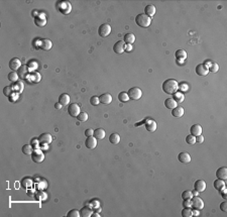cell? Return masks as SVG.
<instances>
[{
	"label": "cell",
	"mask_w": 227,
	"mask_h": 217,
	"mask_svg": "<svg viewBox=\"0 0 227 217\" xmlns=\"http://www.w3.org/2000/svg\"><path fill=\"white\" fill-rule=\"evenodd\" d=\"M111 30H112L111 26L108 23H103V24H101L100 26H99L98 34L102 37H106L111 34Z\"/></svg>",
	"instance_id": "obj_5"
},
{
	"label": "cell",
	"mask_w": 227,
	"mask_h": 217,
	"mask_svg": "<svg viewBox=\"0 0 227 217\" xmlns=\"http://www.w3.org/2000/svg\"><path fill=\"white\" fill-rule=\"evenodd\" d=\"M191 134L194 135V136H198V135H201L203 132V128L200 124H194V125L191 126L190 129Z\"/></svg>",
	"instance_id": "obj_18"
},
{
	"label": "cell",
	"mask_w": 227,
	"mask_h": 217,
	"mask_svg": "<svg viewBox=\"0 0 227 217\" xmlns=\"http://www.w3.org/2000/svg\"><path fill=\"white\" fill-rule=\"evenodd\" d=\"M113 51L114 53L120 55V54H122L125 51V43H124L123 40H118V42L113 45Z\"/></svg>",
	"instance_id": "obj_12"
},
{
	"label": "cell",
	"mask_w": 227,
	"mask_h": 217,
	"mask_svg": "<svg viewBox=\"0 0 227 217\" xmlns=\"http://www.w3.org/2000/svg\"><path fill=\"white\" fill-rule=\"evenodd\" d=\"M186 141H187L188 144H196V136H194V135L192 134H189L187 135V137H186Z\"/></svg>",
	"instance_id": "obj_42"
},
{
	"label": "cell",
	"mask_w": 227,
	"mask_h": 217,
	"mask_svg": "<svg viewBox=\"0 0 227 217\" xmlns=\"http://www.w3.org/2000/svg\"><path fill=\"white\" fill-rule=\"evenodd\" d=\"M220 209L221 211H223V212H227V202H222L220 204Z\"/></svg>",
	"instance_id": "obj_48"
},
{
	"label": "cell",
	"mask_w": 227,
	"mask_h": 217,
	"mask_svg": "<svg viewBox=\"0 0 227 217\" xmlns=\"http://www.w3.org/2000/svg\"><path fill=\"white\" fill-rule=\"evenodd\" d=\"M97 144H98V140H97L94 136H89L87 137L85 141V145L88 150H95Z\"/></svg>",
	"instance_id": "obj_10"
},
{
	"label": "cell",
	"mask_w": 227,
	"mask_h": 217,
	"mask_svg": "<svg viewBox=\"0 0 227 217\" xmlns=\"http://www.w3.org/2000/svg\"><path fill=\"white\" fill-rule=\"evenodd\" d=\"M194 189L197 192H204L206 190V182L204 180H197L194 184Z\"/></svg>",
	"instance_id": "obj_14"
},
{
	"label": "cell",
	"mask_w": 227,
	"mask_h": 217,
	"mask_svg": "<svg viewBox=\"0 0 227 217\" xmlns=\"http://www.w3.org/2000/svg\"><path fill=\"white\" fill-rule=\"evenodd\" d=\"M178 160H179L181 163H183V164H189V163L191 162V155L186 152H180V154L178 155Z\"/></svg>",
	"instance_id": "obj_17"
},
{
	"label": "cell",
	"mask_w": 227,
	"mask_h": 217,
	"mask_svg": "<svg viewBox=\"0 0 227 217\" xmlns=\"http://www.w3.org/2000/svg\"><path fill=\"white\" fill-rule=\"evenodd\" d=\"M198 193H199V192H197V191H196V190H195V191H194V192H192V194H193V196H197V195H198Z\"/></svg>",
	"instance_id": "obj_54"
},
{
	"label": "cell",
	"mask_w": 227,
	"mask_h": 217,
	"mask_svg": "<svg viewBox=\"0 0 227 217\" xmlns=\"http://www.w3.org/2000/svg\"><path fill=\"white\" fill-rule=\"evenodd\" d=\"M88 114L86 113V112H84V111H82V112H80V114L77 116V119L79 121H81V122H85V121H87L88 120Z\"/></svg>",
	"instance_id": "obj_38"
},
{
	"label": "cell",
	"mask_w": 227,
	"mask_h": 217,
	"mask_svg": "<svg viewBox=\"0 0 227 217\" xmlns=\"http://www.w3.org/2000/svg\"><path fill=\"white\" fill-rule=\"evenodd\" d=\"M93 134H94V130L92 129V128H88V129L85 130V135H86L87 137H89V136H93Z\"/></svg>",
	"instance_id": "obj_46"
},
{
	"label": "cell",
	"mask_w": 227,
	"mask_h": 217,
	"mask_svg": "<svg viewBox=\"0 0 227 217\" xmlns=\"http://www.w3.org/2000/svg\"><path fill=\"white\" fill-rule=\"evenodd\" d=\"M105 135H106V132H105V130H104L103 128H97V129L94 130L93 136L95 137L97 140L103 139L104 137H105Z\"/></svg>",
	"instance_id": "obj_23"
},
{
	"label": "cell",
	"mask_w": 227,
	"mask_h": 217,
	"mask_svg": "<svg viewBox=\"0 0 227 217\" xmlns=\"http://www.w3.org/2000/svg\"><path fill=\"white\" fill-rule=\"evenodd\" d=\"M34 149L31 147L30 144H24L23 147H22V152H23L24 155H31L32 152H34Z\"/></svg>",
	"instance_id": "obj_34"
},
{
	"label": "cell",
	"mask_w": 227,
	"mask_h": 217,
	"mask_svg": "<svg viewBox=\"0 0 227 217\" xmlns=\"http://www.w3.org/2000/svg\"><path fill=\"white\" fill-rule=\"evenodd\" d=\"M39 141L40 144H48L53 141V136L48 132H45V133H42L39 137Z\"/></svg>",
	"instance_id": "obj_11"
},
{
	"label": "cell",
	"mask_w": 227,
	"mask_h": 217,
	"mask_svg": "<svg viewBox=\"0 0 227 217\" xmlns=\"http://www.w3.org/2000/svg\"><path fill=\"white\" fill-rule=\"evenodd\" d=\"M57 9L64 15H68L72 11V5L69 1H59L57 3Z\"/></svg>",
	"instance_id": "obj_3"
},
{
	"label": "cell",
	"mask_w": 227,
	"mask_h": 217,
	"mask_svg": "<svg viewBox=\"0 0 227 217\" xmlns=\"http://www.w3.org/2000/svg\"><path fill=\"white\" fill-rule=\"evenodd\" d=\"M216 177L217 179L225 181L227 179V168L226 167H221L216 171Z\"/></svg>",
	"instance_id": "obj_16"
},
{
	"label": "cell",
	"mask_w": 227,
	"mask_h": 217,
	"mask_svg": "<svg viewBox=\"0 0 227 217\" xmlns=\"http://www.w3.org/2000/svg\"><path fill=\"white\" fill-rule=\"evenodd\" d=\"M145 128H146L147 131H149V132L155 131V129H157V122L152 120V119H149V122L145 124Z\"/></svg>",
	"instance_id": "obj_29"
},
{
	"label": "cell",
	"mask_w": 227,
	"mask_h": 217,
	"mask_svg": "<svg viewBox=\"0 0 227 217\" xmlns=\"http://www.w3.org/2000/svg\"><path fill=\"white\" fill-rule=\"evenodd\" d=\"M53 47V43L52 40H48V39H44L42 40V42H40V48L44 51H50L51 48H52Z\"/></svg>",
	"instance_id": "obj_22"
},
{
	"label": "cell",
	"mask_w": 227,
	"mask_h": 217,
	"mask_svg": "<svg viewBox=\"0 0 227 217\" xmlns=\"http://www.w3.org/2000/svg\"><path fill=\"white\" fill-rule=\"evenodd\" d=\"M80 214L82 217H90L92 216V214H93V211H92V209L90 207H88V206H84V207L81 209Z\"/></svg>",
	"instance_id": "obj_27"
},
{
	"label": "cell",
	"mask_w": 227,
	"mask_h": 217,
	"mask_svg": "<svg viewBox=\"0 0 227 217\" xmlns=\"http://www.w3.org/2000/svg\"><path fill=\"white\" fill-rule=\"evenodd\" d=\"M179 90V83L175 79H168L163 83V91L165 94H170V95H174L176 92Z\"/></svg>",
	"instance_id": "obj_1"
},
{
	"label": "cell",
	"mask_w": 227,
	"mask_h": 217,
	"mask_svg": "<svg viewBox=\"0 0 227 217\" xmlns=\"http://www.w3.org/2000/svg\"><path fill=\"white\" fill-rule=\"evenodd\" d=\"M109 141L111 142L112 144H117L120 142V135L118 133H112L109 136Z\"/></svg>",
	"instance_id": "obj_31"
},
{
	"label": "cell",
	"mask_w": 227,
	"mask_h": 217,
	"mask_svg": "<svg viewBox=\"0 0 227 217\" xmlns=\"http://www.w3.org/2000/svg\"><path fill=\"white\" fill-rule=\"evenodd\" d=\"M135 35L133 34H126L124 35V40L123 42L127 43V45H133L134 42H135Z\"/></svg>",
	"instance_id": "obj_26"
},
{
	"label": "cell",
	"mask_w": 227,
	"mask_h": 217,
	"mask_svg": "<svg viewBox=\"0 0 227 217\" xmlns=\"http://www.w3.org/2000/svg\"><path fill=\"white\" fill-rule=\"evenodd\" d=\"M68 112L72 117H77L79 114H80L81 108L77 103H72L68 107Z\"/></svg>",
	"instance_id": "obj_8"
},
{
	"label": "cell",
	"mask_w": 227,
	"mask_h": 217,
	"mask_svg": "<svg viewBox=\"0 0 227 217\" xmlns=\"http://www.w3.org/2000/svg\"><path fill=\"white\" fill-rule=\"evenodd\" d=\"M131 50H132V45H127V47H126V45H125V51H126V52H130Z\"/></svg>",
	"instance_id": "obj_51"
},
{
	"label": "cell",
	"mask_w": 227,
	"mask_h": 217,
	"mask_svg": "<svg viewBox=\"0 0 227 217\" xmlns=\"http://www.w3.org/2000/svg\"><path fill=\"white\" fill-rule=\"evenodd\" d=\"M214 188L220 192L221 190H223V189L225 188V182H224L223 180L217 179L216 181H214Z\"/></svg>",
	"instance_id": "obj_30"
},
{
	"label": "cell",
	"mask_w": 227,
	"mask_h": 217,
	"mask_svg": "<svg viewBox=\"0 0 227 217\" xmlns=\"http://www.w3.org/2000/svg\"><path fill=\"white\" fill-rule=\"evenodd\" d=\"M183 206H184V207H191V206H192V203H191V199H186V200H184Z\"/></svg>",
	"instance_id": "obj_47"
},
{
	"label": "cell",
	"mask_w": 227,
	"mask_h": 217,
	"mask_svg": "<svg viewBox=\"0 0 227 217\" xmlns=\"http://www.w3.org/2000/svg\"><path fill=\"white\" fill-rule=\"evenodd\" d=\"M67 216L68 217H80L81 214H80V211L76 210V209H73V210L69 211Z\"/></svg>",
	"instance_id": "obj_45"
},
{
	"label": "cell",
	"mask_w": 227,
	"mask_h": 217,
	"mask_svg": "<svg viewBox=\"0 0 227 217\" xmlns=\"http://www.w3.org/2000/svg\"><path fill=\"white\" fill-rule=\"evenodd\" d=\"M182 216L183 217H192L193 210H191L190 207H184V209L182 210Z\"/></svg>",
	"instance_id": "obj_37"
},
{
	"label": "cell",
	"mask_w": 227,
	"mask_h": 217,
	"mask_svg": "<svg viewBox=\"0 0 227 217\" xmlns=\"http://www.w3.org/2000/svg\"><path fill=\"white\" fill-rule=\"evenodd\" d=\"M99 99H100V103L104 104V105H108L112 102V96L111 94L109 93H103L99 96Z\"/></svg>",
	"instance_id": "obj_15"
},
{
	"label": "cell",
	"mask_w": 227,
	"mask_h": 217,
	"mask_svg": "<svg viewBox=\"0 0 227 217\" xmlns=\"http://www.w3.org/2000/svg\"><path fill=\"white\" fill-rule=\"evenodd\" d=\"M209 69V72H212V73H216L219 71V65L217 63L215 62H211V65L210 67L208 68Z\"/></svg>",
	"instance_id": "obj_39"
},
{
	"label": "cell",
	"mask_w": 227,
	"mask_h": 217,
	"mask_svg": "<svg viewBox=\"0 0 227 217\" xmlns=\"http://www.w3.org/2000/svg\"><path fill=\"white\" fill-rule=\"evenodd\" d=\"M184 113H185V111H184V108L182 106H177L172 110V115L176 118H181L184 115Z\"/></svg>",
	"instance_id": "obj_21"
},
{
	"label": "cell",
	"mask_w": 227,
	"mask_h": 217,
	"mask_svg": "<svg viewBox=\"0 0 227 217\" xmlns=\"http://www.w3.org/2000/svg\"><path fill=\"white\" fill-rule=\"evenodd\" d=\"M17 74H18L19 78L25 79L27 76V74H29V69H27L26 66H21V67L18 69V71H17Z\"/></svg>",
	"instance_id": "obj_28"
},
{
	"label": "cell",
	"mask_w": 227,
	"mask_h": 217,
	"mask_svg": "<svg viewBox=\"0 0 227 217\" xmlns=\"http://www.w3.org/2000/svg\"><path fill=\"white\" fill-rule=\"evenodd\" d=\"M195 215V216H198L199 215V210H197V209H194V211H193V216Z\"/></svg>",
	"instance_id": "obj_53"
},
{
	"label": "cell",
	"mask_w": 227,
	"mask_h": 217,
	"mask_svg": "<svg viewBox=\"0 0 227 217\" xmlns=\"http://www.w3.org/2000/svg\"><path fill=\"white\" fill-rule=\"evenodd\" d=\"M31 159L34 163H37V164H40L42 162H44L45 155L40 150H34V152L31 154Z\"/></svg>",
	"instance_id": "obj_7"
},
{
	"label": "cell",
	"mask_w": 227,
	"mask_h": 217,
	"mask_svg": "<svg viewBox=\"0 0 227 217\" xmlns=\"http://www.w3.org/2000/svg\"><path fill=\"white\" fill-rule=\"evenodd\" d=\"M62 104H60V103H59V102H58V103H56L55 104V107H56V108H57V109H61V108H62Z\"/></svg>",
	"instance_id": "obj_52"
},
{
	"label": "cell",
	"mask_w": 227,
	"mask_h": 217,
	"mask_svg": "<svg viewBox=\"0 0 227 217\" xmlns=\"http://www.w3.org/2000/svg\"><path fill=\"white\" fill-rule=\"evenodd\" d=\"M196 73H197V75L200 76V77H205V76L208 75L209 69L207 66H205L204 64H199L197 67H196Z\"/></svg>",
	"instance_id": "obj_9"
},
{
	"label": "cell",
	"mask_w": 227,
	"mask_h": 217,
	"mask_svg": "<svg viewBox=\"0 0 227 217\" xmlns=\"http://www.w3.org/2000/svg\"><path fill=\"white\" fill-rule=\"evenodd\" d=\"M155 12H157V8H155V5L152 4H149L145 6L144 8V14H146L147 16H149L150 18H152V16H155Z\"/></svg>",
	"instance_id": "obj_19"
},
{
	"label": "cell",
	"mask_w": 227,
	"mask_h": 217,
	"mask_svg": "<svg viewBox=\"0 0 227 217\" xmlns=\"http://www.w3.org/2000/svg\"><path fill=\"white\" fill-rule=\"evenodd\" d=\"M21 67V61L17 58H13L9 61V68L12 71H18V69Z\"/></svg>",
	"instance_id": "obj_13"
},
{
	"label": "cell",
	"mask_w": 227,
	"mask_h": 217,
	"mask_svg": "<svg viewBox=\"0 0 227 217\" xmlns=\"http://www.w3.org/2000/svg\"><path fill=\"white\" fill-rule=\"evenodd\" d=\"M176 58H177V60L185 61L187 59V53L184 50H178L176 52Z\"/></svg>",
	"instance_id": "obj_32"
},
{
	"label": "cell",
	"mask_w": 227,
	"mask_h": 217,
	"mask_svg": "<svg viewBox=\"0 0 227 217\" xmlns=\"http://www.w3.org/2000/svg\"><path fill=\"white\" fill-rule=\"evenodd\" d=\"M185 99V95L183 92H176L174 94V100L177 101V103H182Z\"/></svg>",
	"instance_id": "obj_33"
},
{
	"label": "cell",
	"mask_w": 227,
	"mask_h": 217,
	"mask_svg": "<svg viewBox=\"0 0 227 217\" xmlns=\"http://www.w3.org/2000/svg\"><path fill=\"white\" fill-rule=\"evenodd\" d=\"M118 100L121 101V102H128L129 101V96H128V93L127 92H120L118 94Z\"/></svg>",
	"instance_id": "obj_35"
},
{
	"label": "cell",
	"mask_w": 227,
	"mask_h": 217,
	"mask_svg": "<svg viewBox=\"0 0 227 217\" xmlns=\"http://www.w3.org/2000/svg\"><path fill=\"white\" fill-rule=\"evenodd\" d=\"M90 103L93 106H98L99 103H100V99H99L98 96H92L90 98Z\"/></svg>",
	"instance_id": "obj_43"
},
{
	"label": "cell",
	"mask_w": 227,
	"mask_h": 217,
	"mask_svg": "<svg viewBox=\"0 0 227 217\" xmlns=\"http://www.w3.org/2000/svg\"><path fill=\"white\" fill-rule=\"evenodd\" d=\"M59 103L62 104L63 106H66L70 103V96L68 95L67 93H63L61 94L60 97H59Z\"/></svg>",
	"instance_id": "obj_24"
},
{
	"label": "cell",
	"mask_w": 227,
	"mask_h": 217,
	"mask_svg": "<svg viewBox=\"0 0 227 217\" xmlns=\"http://www.w3.org/2000/svg\"><path fill=\"white\" fill-rule=\"evenodd\" d=\"M127 93H128L129 99H131V100H133V101L139 100L142 96V91H141V89L138 88V87H132V88L129 89Z\"/></svg>",
	"instance_id": "obj_4"
},
{
	"label": "cell",
	"mask_w": 227,
	"mask_h": 217,
	"mask_svg": "<svg viewBox=\"0 0 227 217\" xmlns=\"http://www.w3.org/2000/svg\"><path fill=\"white\" fill-rule=\"evenodd\" d=\"M8 80L10 81V82H17V80H18L19 76L18 74H17L16 72H14V71H12V72H10L8 74Z\"/></svg>",
	"instance_id": "obj_36"
},
{
	"label": "cell",
	"mask_w": 227,
	"mask_h": 217,
	"mask_svg": "<svg viewBox=\"0 0 227 217\" xmlns=\"http://www.w3.org/2000/svg\"><path fill=\"white\" fill-rule=\"evenodd\" d=\"M135 23L142 29H146L152 23V18L144 13H140L135 17Z\"/></svg>",
	"instance_id": "obj_2"
},
{
	"label": "cell",
	"mask_w": 227,
	"mask_h": 217,
	"mask_svg": "<svg viewBox=\"0 0 227 217\" xmlns=\"http://www.w3.org/2000/svg\"><path fill=\"white\" fill-rule=\"evenodd\" d=\"M220 192H221V195H222V198L223 199H226V190H225V188H224L223 190H221Z\"/></svg>",
	"instance_id": "obj_50"
},
{
	"label": "cell",
	"mask_w": 227,
	"mask_h": 217,
	"mask_svg": "<svg viewBox=\"0 0 227 217\" xmlns=\"http://www.w3.org/2000/svg\"><path fill=\"white\" fill-rule=\"evenodd\" d=\"M203 141H204V136L202 134L196 136V142H197V144H202Z\"/></svg>",
	"instance_id": "obj_49"
},
{
	"label": "cell",
	"mask_w": 227,
	"mask_h": 217,
	"mask_svg": "<svg viewBox=\"0 0 227 217\" xmlns=\"http://www.w3.org/2000/svg\"><path fill=\"white\" fill-rule=\"evenodd\" d=\"M12 88H13V90L17 91V93H21V92L23 91L24 86H23V84H22L21 82H17L13 87H12Z\"/></svg>",
	"instance_id": "obj_40"
},
{
	"label": "cell",
	"mask_w": 227,
	"mask_h": 217,
	"mask_svg": "<svg viewBox=\"0 0 227 217\" xmlns=\"http://www.w3.org/2000/svg\"><path fill=\"white\" fill-rule=\"evenodd\" d=\"M191 203H192V207L197 210H201L204 208V201L202 198L198 197V196H194L191 198Z\"/></svg>",
	"instance_id": "obj_6"
},
{
	"label": "cell",
	"mask_w": 227,
	"mask_h": 217,
	"mask_svg": "<svg viewBox=\"0 0 227 217\" xmlns=\"http://www.w3.org/2000/svg\"><path fill=\"white\" fill-rule=\"evenodd\" d=\"M192 197H193V194H192V191H190V190H185L182 193L183 200H186V199H191Z\"/></svg>",
	"instance_id": "obj_41"
},
{
	"label": "cell",
	"mask_w": 227,
	"mask_h": 217,
	"mask_svg": "<svg viewBox=\"0 0 227 217\" xmlns=\"http://www.w3.org/2000/svg\"><path fill=\"white\" fill-rule=\"evenodd\" d=\"M34 23L37 26L39 27H42L45 26V24H47V19L45 18L44 14H40L39 16H37L34 18Z\"/></svg>",
	"instance_id": "obj_20"
},
{
	"label": "cell",
	"mask_w": 227,
	"mask_h": 217,
	"mask_svg": "<svg viewBox=\"0 0 227 217\" xmlns=\"http://www.w3.org/2000/svg\"><path fill=\"white\" fill-rule=\"evenodd\" d=\"M165 106L167 107L168 109H172L173 110V109L178 106V103H177V101L174 100V98H168V99H165Z\"/></svg>",
	"instance_id": "obj_25"
},
{
	"label": "cell",
	"mask_w": 227,
	"mask_h": 217,
	"mask_svg": "<svg viewBox=\"0 0 227 217\" xmlns=\"http://www.w3.org/2000/svg\"><path fill=\"white\" fill-rule=\"evenodd\" d=\"M12 91H13V88H12V87H10V86H6V87H4V88H3V94H4L5 96H7V97L11 96Z\"/></svg>",
	"instance_id": "obj_44"
}]
</instances>
